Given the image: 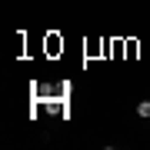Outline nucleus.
Listing matches in <instances>:
<instances>
[{"instance_id":"1","label":"nucleus","mask_w":150,"mask_h":150,"mask_svg":"<svg viewBox=\"0 0 150 150\" xmlns=\"http://www.w3.org/2000/svg\"><path fill=\"white\" fill-rule=\"evenodd\" d=\"M137 113H140V117H150V100H144V103H140V107H137Z\"/></svg>"}]
</instances>
